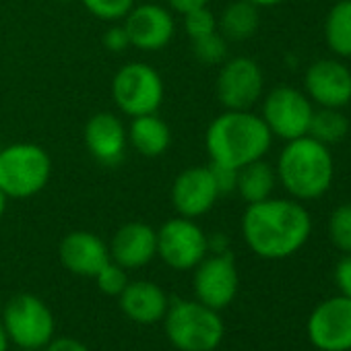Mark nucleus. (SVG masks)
<instances>
[{
  "label": "nucleus",
  "instance_id": "obj_1",
  "mask_svg": "<svg viewBox=\"0 0 351 351\" xmlns=\"http://www.w3.org/2000/svg\"><path fill=\"white\" fill-rule=\"evenodd\" d=\"M312 234V217L300 201L265 199L246 207L242 236L261 258L281 261L295 254Z\"/></svg>",
  "mask_w": 351,
  "mask_h": 351
},
{
  "label": "nucleus",
  "instance_id": "obj_2",
  "mask_svg": "<svg viewBox=\"0 0 351 351\" xmlns=\"http://www.w3.org/2000/svg\"><path fill=\"white\" fill-rule=\"evenodd\" d=\"M273 143V134L265 120L250 110H226L211 120L205 147L211 163L240 169L263 159Z\"/></svg>",
  "mask_w": 351,
  "mask_h": 351
},
{
  "label": "nucleus",
  "instance_id": "obj_3",
  "mask_svg": "<svg viewBox=\"0 0 351 351\" xmlns=\"http://www.w3.org/2000/svg\"><path fill=\"white\" fill-rule=\"evenodd\" d=\"M277 182L295 201H314L328 193L335 161L326 145L310 134L287 141L277 159Z\"/></svg>",
  "mask_w": 351,
  "mask_h": 351
},
{
  "label": "nucleus",
  "instance_id": "obj_4",
  "mask_svg": "<svg viewBox=\"0 0 351 351\" xmlns=\"http://www.w3.org/2000/svg\"><path fill=\"white\" fill-rule=\"evenodd\" d=\"M163 330L178 351H213L223 341L226 324L219 310L199 300H178L163 316Z\"/></svg>",
  "mask_w": 351,
  "mask_h": 351
},
{
  "label": "nucleus",
  "instance_id": "obj_5",
  "mask_svg": "<svg viewBox=\"0 0 351 351\" xmlns=\"http://www.w3.org/2000/svg\"><path fill=\"white\" fill-rule=\"evenodd\" d=\"M52 178V157L36 143H13L0 153V191L7 199H32Z\"/></svg>",
  "mask_w": 351,
  "mask_h": 351
},
{
  "label": "nucleus",
  "instance_id": "obj_6",
  "mask_svg": "<svg viewBox=\"0 0 351 351\" xmlns=\"http://www.w3.org/2000/svg\"><path fill=\"white\" fill-rule=\"evenodd\" d=\"M165 87L161 75L147 62H126L112 79V99L130 118L155 114L163 104Z\"/></svg>",
  "mask_w": 351,
  "mask_h": 351
},
{
  "label": "nucleus",
  "instance_id": "obj_7",
  "mask_svg": "<svg viewBox=\"0 0 351 351\" xmlns=\"http://www.w3.org/2000/svg\"><path fill=\"white\" fill-rule=\"evenodd\" d=\"M0 322L9 335V341L25 351L44 349L54 339L56 330L52 310L32 293L11 298L3 308Z\"/></svg>",
  "mask_w": 351,
  "mask_h": 351
},
{
  "label": "nucleus",
  "instance_id": "obj_8",
  "mask_svg": "<svg viewBox=\"0 0 351 351\" xmlns=\"http://www.w3.org/2000/svg\"><path fill=\"white\" fill-rule=\"evenodd\" d=\"M209 254V236L189 217H171L157 230V256L173 271H193Z\"/></svg>",
  "mask_w": 351,
  "mask_h": 351
},
{
  "label": "nucleus",
  "instance_id": "obj_9",
  "mask_svg": "<svg viewBox=\"0 0 351 351\" xmlns=\"http://www.w3.org/2000/svg\"><path fill=\"white\" fill-rule=\"evenodd\" d=\"M312 114V101L304 91L289 85H279L267 93L261 118L265 120L273 136L293 141L308 134Z\"/></svg>",
  "mask_w": 351,
  "mask_h": 351
},
{
  "label": "nucleus",
  "instance_id": "obj_10",
  "mask_svg": "<svg viewBox=\"0 0 351 351\" xmlns=\"http://www.w3.org/2000/svg\"><path fill=\"white\" fill-rule=\"evenodd\" d=\"M265 75L256 60L248 56L228 58L215 81V95L226 110H252L263 97Z\"/></svg>",
  "mask_w": 351,
  "mask_h": 351
},
{
  "label": "nucleus",
  "instance_id": "obj_11",
  "mask_svg": "<svg viewBox=\"0 0 351 351\" xmlns=\"http://www.w3.org/2000/svg\"><path fill=\"white\" fill-rule=\"evenodd\" d=\"M193 271V289L201 304L213 310H223L236 300L240 275L232 252L207 254Z\"/></svg>",
  "mask_w": 351,
  "mask_h": 351
},
{
  "label": "nucleus",
  "instance_id": "obj_12",
  "mask_svg": "<svg viewBox=\"0 0 351 351\" xmlns=\"http://www.w3.org/2000/svg\"><path fill=\"white\" fill-rule=\"evenodd\" d=\"M306 330L318 351H351V298L335 295L320 302Z\"/></svg>",
  "mask_w": 351,
  "mask_h": 351
},
{
  "label": "nucleus",
  "instance_id": "obj_13",
  "mask_svg": "<svg viewBox=\"0 0 351 351\" xmlns=\"http://www.w3.org/2000/svg\"><path fill=\"white\" fill-rule=\"evenodd\" d=\"M130 48L143 50V52H159L167 44H171L176 36V19L173 13L155 3H143L134 5L130 13L122 21Z\"/></svg>",
  "mask_w": 351,
  "mask_h": 351
},
{
  "label": "nucleus",
  "instance_id": "obj_14",
  "mask_svg": "<svg viewBox=\"0 0 351 351\" xmlns=\"http://www.w3.org/2000/svg\"><path fill=\"white\" fill-rule=\"evenodd\" d=\"M219 197L209 165H191L182 169L171 184V205L176 213L189 219L207 215Z\"/></svg>",
  "mask_w": 351,
  "mask_h": 351
},
{
  "label": "nucleus",
  "instance_id": "obj_15",
  "mask_svg": "<svg viewBox=\"0 0 351 351\" xmlns=\"http://www.w3.org/2000/svg\"><path fill=\"white\" fill-rule=\"evenodd\" d=\"M304 89L312 104L343 110L351 101V71L341 60H316L304 75Z\"/></svg>",
  "mask_w": 351,
  "mask_h": 351
},
{
  "label": "nucleus",
  "instance_id": "obj_16",
  "mask_svg": "<svg viewBox=\"0 0 351 351\" xmlns=\"http://www.w3.org/2000/svg\"><path fill=\"white\" fill-rule=\"evenodd\" d=\"M85 147L89 155L106 165L116 167L122 163L128 147V132L124 122L114 112H97L93 114L83 130Z\"/></svg>",
  "mask_w": 351,
  "mask_h": 351
},
{
  "label": "nucleus",
  "instance_id": "obj_17",
  "mask_svg": "<svg viewBox=\"0 0 351 351\" xmlns=\"http://www.w3.org/2000/svg\"><path fill=\"white\" fill-rule=\"evenodd\" d=\"M60 263L79 277H95L112 258L108 244L93 232L77 230L62 238L58 248Z\"/></svg>",
  "mask_w": 351,
  "mask_h": 351
},
{
  "label": "nucleus",
  "instance_id": "obj_18",
  "mask_svg": "<svg viewBox=\"0 0 351 351\" xmlns=\"http://www.w3.org/2000/svg\"><path fill=\"white\" fill-rule=\"evenodd\" d=\"M110 258L122 269H143L157 256V230L143 221L124 223L108 244Z\"/></svg>",
  "mask_w": 351,
  "mask_h": 351
},
{
  "label": "nucleus",
  "instance_id": "obj_19",
  "mask_svg": "<svg viewBox=\"0 0 351 351\" xmlns=\"http://www.w3.org/2000/svg\"><path fill=\"white\" fill-rule=\"evenodd\" d=\"M118 298H120L122 312L138 324H153L163 320L169 308V300L165 291L157 283L145 279L128 281V285Z\"/></svg>",
  "mask_w": 351,
  "mask_h": 351
},
{
  "label": "nucleus",
  "instance_id": "obj_20",
  "mask_svg": "<svg viewBox=\"0 0 351 351\" xmlns=\"http://www.w3.org/2000/svg\"><path fill=\"white\" fill-rule=\"evenodd\" d=\"M126 132H128V145L138 155L149 159L165 155L171 145V130L157 112L132 118Z\"/></svg>",
  "mask_w": 351,
  "mask_h": 351
},
{
  "label": "nucleus",
  "instance_id": "obj_21",
  "mask_svg": "<svg viewBox=\"0 0 351 351\" xmlns=\"http://www.w3.org/2000/svg\"><path fill=\"white\" fill-rule=\"evenodd\" d=\"M275 184H277V171L271 163L265 161V157L238 169L236 193L242 197L246 205L269 199L275 191Z\"/></svg>",
  "mask_w": 351,
  "mask_h": 351
},
{
  "label": "nucleus",
  "instance_id": "obj_22",
  "mask_svg": "<svg viewBox=\"0 0 351 351\" xmlns=\"http://www.w3.org/2000/svg\"><path fill=\"white\" fill-rule=\"evenodd\" d=\"M261 25L258 7H254L248 0H236L230 3L223 13L217 17V32L228 42H246L250 40Z\"/></svg>",
  "mask_w": 351,
  "mask_h": 351
},
{
  "label": "nucleus",
  "instance_id": "obj_23",
  "mask_svg": "<svg viewBox=\"0 0 351 351\" xmlns=\"http://www.w3.org/2000/svg\"><path fill=\"white\" fill-rule=\"evenodd\" d=\"M324 40L330 52L351 58V0H339L324 19Z\"/></svg>",
  "mask_w": 351,
  "mask_h": 351
},
{
  "label": "nucleus",
  "instance_id": "obj_24",
  "mask_svg": "<svg viewBox=\"0 0 351 351\" xmlns=\"http://www.w3.org/2000/svg\"><path fill=\"white\" fill-rule=\"evenodd\" d=\"M347 132H349V120L341 110H335V108L314 110L310 130H308L312 138L328 147V145L341 143L347 136Z\"/></svg>",
  "mask_w": 351,
  "mask_h": 351
},
{
  "label": "nucleus",
  "instance_id": "obj_25",
  "mask_svg": "<svg viewBox=\"0 0 351 351\" xmlns=\"http://www.w3.org/2000/svg\"><path fill=\"white\" fill-rule=\"evenodd\" d=\"M228 44L230 42L219 32H215L211 36L193 40V56L207 66L223 64L228 60Z\"/></svg>",
  "mask_w": 351,
  "mask_h": 351
},
{
  "label": "nucleus",
  "instance_id": "obj_26",
  "mask_svg": "<svg viewBox=\"0 0 351 351\" xmlns=\"http://www.w3.org/2000/svg\"><path fill=\"white\" fill-rule=\"evenodd\" d=\"M328 236L337 250L351 254V203L339 205L328 219Z\"/></svg>",
  "mask_w": 351,
  "mask_h": 351
},
{
  "label": "nucleus",
  "instance_id": "obj_27",
  "mask_svg": "<svg viewBox=\"0 0 351 351\" xmlns=\"http://www.w3.org/2000/svg\"><path fill=\"white\" fill-rule=\"evenodd\" d=\"M81 3L93 17L108 23H122L136 0H81Z\"/></svg>",
  "mask_w": 351,
  "mask_h": 351
},
{
  "label": "nucleus",
  "instance_id": "obj_28",
  "mask_svg": "<svg viewBox=\"0 0 351 351\" xmlns=\"http://www.w3.org/2000/svg\"><path fill=\"white\" fill-rule=\"evenodd\" d=\"M182 17H184V32L191 38V42L199 40V38H205V36H211V34L217 32V17H215V13L209 7H201V9L189 11Z\"/></svg>",
  "mask_w": 351,
  "mask_h": 351
},
{
  "label": "nucleus",
  "instance_id": "obj_29",
  "mask_svg": "<svg viewBox=\"0 0 351 351\" xmlns=\"http://www.w3.org/2000/svg\"><path fill=\"white\" fill-rule=\"evenodd\" d=\"M95 283L99 287L101 293L106 295H120L124 291V287L128 285V275H126V269H122L120 265H116L114 261H110L95 277Z\"/></svg>",
  "mask_w": 351,
  "mask_h": 351
},
{
  "label": "nucleus",
  "instance_id": "obj_30",
  "mask_svg": "<svg viewBox=\"0 0 351 351\" xmlns=\"http://www.w3.org/2000/svg\"><path fill=\"white\" fill-rule=\"evenodd\" d=\"M213 180L217 184L219 195H230L236 193V182H238V169L228 167V165H219V163H209Z\"/></svg>",
  "mask_w": 351,
  "mask_h": 351
},
{
  "label": "nucleus",
  "instance_id": "obj_31",
  "mask_svg": "<svg viewBox=\"0 0 351 351\" xmlns=\"http://www.w3.org/2000/svg\"><path fill=\"white\" fill-rule=\"evenodd\" d=\"M104 46L110 50V52H124L126 48H130V40H128V34L124 29L122 23H114L106 34H104Z\"/></svg>",
  "mask_w": 351,
  "mask_h": 351
},
{
  "label": "nucleus",
  "instance_id": "obj_32",
  "mask_svg": "<svg viewBox=\"0 0 351 351\" xmlns=\"http://www.w3.org/2000/svg\"><path fill=\"white\" fill-rule=\"evenodd\" d=\"M335 283L341 289V295L351 298V254H345L335 267Z\"/></svg>",
  "mask_w": 351,
  "mask_h": 351
},
{
  "label": "nucleus",
  "instance_id": "obj_33",
  "mask_svg": "<svg viewBox=\"0 0 351 351\" xmlns=\"http://www.w3.org/2000/svg\"><path fill=\"white\" fill-rule=\"evenodd\" d=\"M44 349L46 351H89L81 341L73 337H54Z\"/></svg>",
  "mask_w": 351,
  "mask_h": 351
},
{
  "label": "nucleus",
  "instance_id": "obj_34",
  "mask_svg": "<svg viewBox=\"0 0 351 351\" xmlns=\"http://www.w3.org/2000/svg\"><path fill=\"white\" fill-rule=\"evenodd\" d=\"M167 3V9L173 11V13H189V11H195V9H201V7H209V0H165Z\"/></svg>",
  "mask_w": 351,
  "mask_h": 351
},
{
  "label": "nucleus",
  "instance_id": "obj_35",
  "mask_svg": "<svg viewBox=\"0 0 351 351\" xmlns=\"http://www.w3.org/2000/svg\"><path fill=\"white\" fill-rule=\"evenodd\" d=\"M248 3H252L258 9H265V7H277V5L285 3V0H248Z\"/></svg>",
  "mask_w": 351,
  "mask_h": 351
},
{
  "label": "nucleus",
  "instance_id": "obj_36",
  "mask_svg": "<svg viewBox=\"0 0 351 351\" xmlns=\"http://www.w3.org/2000/svg\"><path fill=\"white\" fill-rule=\"evenodd\" d=\"M9 345H11L9 335H7V330H5L3 322H0V351H9Z\"/></svg>",
  "mask_w": 351,
  "mask_h": 351
},
{
  "label": "nucleus",
  "instance_id": "obj_37",
  "mask_svg": "<svg viewBox=\"0 0 351 351\" xmlns=\"http://www.w3.org/2000/svg\"><path fill=\"white\" fill-rule=\"evenodd\" d=\"M7 195L3 193V191H0V219H3L5 217V211H7Z\"/></svg>",
  "mask_w": 351,
  "mask_h": 351
},
{
  "label": "nucleus",
  "instance_id": "obj_38",
  "mask_svg": "<svg viewBox=\"0 0 351 351\" xmlns=\"http://www.w3.org/2000/svg\"><path fill=\"white\" fill-rule=\"evenodd\" d=\"M56 3H71V0H56Z\"/></svg>",
  "mask_w": 351,
  "mask_h": 351
},
{
  "label": "nucleus",
  "instance_id": "obj_39",
  "mask_svg": "<svg viewBox=\"0 0 351 351\" xmlns=\"http://www.w3.org/2000/svg\"><path fill=\"white\" fill-rule=\"evenodd\" d=\"M0 153H3V147H0Z\"/></svg>",
  "mask_w": 351,
  "mask_h": 351
}]
</instances>
